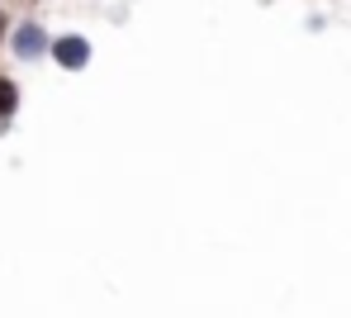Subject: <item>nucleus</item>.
Instances as JSON below:
<instances>
[{"mask_svg": "<svg viewBox=\"0 0 351 318\" xmlns=\"http://www.w3.org/2000/svg\"><path fill=\"white\" fill-rule=\"evenodd\" d=\"M48 29L38 24V19H24V24H14L10 29V53L19 58V62H38L43 53H48Z\"/></svg>", "mask_w": 351, "mask_h": 318, "instance_id": "1", "label": "nucleus"}, {"mask_svg": "<svg viewBox=\"0 0 351 318\" xmlns=\"http://www.w3.org/2000/svg\"><path fill=\"white\" fill-rule=\"evenodd\" d=\"M14 110H19V81L14 76H0V128H10Z\"/></svg>", "mask_w": 351, "mask_h": 318, "instance_id": "3", "label": "nucleus"}, {"mask_svg": "<svg viewBox=\"0 0 351 318\" xmlns=\"http://www.w3.org/2000/svg\"><path fill=\"white\" fill-rule=\"evenodd\" d=\"M48 58L62 66V71H86L90 66V38H81V34H62L48 43Z\"/></svg>", "mask_w": 351, "mask_h": 318, "instance_id": "2", "label": "nucleus"}, {"mask_svg": "<svg viewBox=\"0 0 351 318\" xmlns=\"http://www.w3.org/2000/svg\"><path fill=\"white\" fill-rule=\"evenodd\" d=\"M5 38H10V14L0 10V43H5Z\"/></svg>", "mask_w": 351, "mask_h": 318, "instance_id": "4", "label": "nucleus"}]
</instances>
